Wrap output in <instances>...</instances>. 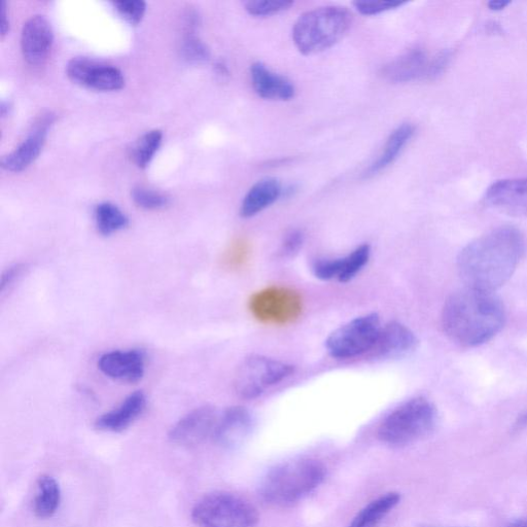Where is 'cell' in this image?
I'll list each match as a JSON object with an SVG mask.
<instances>
[{
  "mask_svg": "<svg viewBox=\"0 0 527 527\" xmlns=\"http://www.w3.org/2000/svg\"><path fill=\"white\" fill-rule=\"evenodd\" d=\"M523 234L500 227L470 242L458 257L466 287L495 293L513 276L525 254Z\"/></svg>",
  "mask_w": 527,
  "mask_h": 527,
  "instance_id": "obj_1",
  "label": "cell"
},
{
  "mask_svg": "<svg viewBox=\"0 0 527 527\" xmlns=\"http://www.w3.org/2000/svg\"><path fill=\"white\" fill-rule=\"evenodd\" d=\"M294 371V366L285 362L258 355L251 356L241 363L236 372L235 391L242 399H256L272 386L290 377Z\"/></svg>",
  "mask_w": 527,
  "mask_h": 527,
  "instance_id": "obj_7",
  "label": "cell"
},
{
  "mask_svg": "<svg viewBox=\"0 0 527 527\" xmlns=\"http://www.w3.org/2000/svg\"><path fill=\"white\" fill-rule=\"evenodd\" d=\"M66 74L70 81L97 91H117L125 85L124 75L118 67L87 57L70 60Z\"/></svg>",
  "mask_w": 527,
  "mask_h": 527,
  "instance_id": "obj_10",
  "label": "cell"
},
{
  "mask_svg": "<svg viewBox=\"0 0 527 527\" xmlns=\"http://www.w3.org/2000/svg\"><path fill=\"white\" fill-rule=\"evenodd\" d=\"M185 58L192 62H204L209 58L206 46L196 37H189L184 44Z\"/></svg>",
  "mask_w": 527,
  "mask_h": 527,
  "instance_id": "obj_33",
  "label": "cell"
},
{
  "mask_svg": "<svg viewBox=\"0 0 527 527\" xmlns=\"http://www.w3.org/2000/svg\"><path fill=\"white\" fill-rule=\"evenodd\" d=\"M54 32L51 23L43 15H34L23 25L21 50L30 65L44 64L52 51Z\"/></svg>",
  "mask_w": 527,
  "mask_h": 527,
  "instance_id": "obj_12",
  "label": "cell"
},
{
  "mask_svg": "<svg viewBox=\"0 0 527 527\" xmlns=\"http://www.w3.org/2000/svg\"><path fill=\"white\" fill-rule=\"evenodd\" d=\"M220 415L212 406L194 409L171 429L169 439L175 445L192 448L215 436Z\"/></svg>",
  "mask_w": 527,
  "mask_h": 527,
  "instance_id": "obj_11",
  "label": "cell"
},
{
  "mask_svg": "<svg viewBox=\"0 0 527 527\" xmlns=\"http://www.w3.org/2000/svg\"><path fill=\"white\" fill-rule=\"evenodd\" d=\"M131 195L136 205L149 210L161 209L169 204L167 195L144 186L135 187Z\"/></svg>",
  "mask_w": 527,
  "mask_h": 527,
  "instance_id": "obj_29",
  "label": "cell"
},
{
  "mask_svg": "<svg viewBox=\"0 0 527 527\" xmlns=\"http://www.w3.org/2000/svg\"><path fill=\"white\" fill-rule=\"evenodd\" d=\"M200 527H257L259 514L248 501L228 493H215L202 498L192 512Z\"/></svg>",
  "mask_w": 527,
  "mask_h": 527,
  "instance_id": "obj_6",
  "label": "cell"
},
{
  "mask_svg": "<svg viewBox=\"0 0 527 527\" xmlns=\"http://www.w3.org/2000/svg\"><path fill=\"white\" fill-rule=\"evenodd\" d=\"M527 429V411L520 414L515 420L513 430L516 432L523 431Z\"/></svg>",
  "mask_w": 527,
  "mask_h": 527,
  "instance_id": "obj_37",
  "label": "cell"
},
{
  "mask_svg": "<svg viewBox=\"0 0 527 527\" xmlns=\"http://www.w3.org/2000/svg\"><path fill=\"white\" fill-rule=\"evenodd\" d=\"M0 17H2V20H0V33H2V38L4 39L10 29L6 2L2 3V11H0Z\"/></svg>",
  "mask_w": 527,
  "mask_h": 527,
  "instance_id": "obj_36",
  "label": "cell"
},
{
  "mask_svg": "<svg viewBox=\"0 0 527 527\" xmlns=\"http://www.w3.org/2000/svg\"><path fill=\"white\" fill-rule=\"evenodd\" d=\"M294 5L290 0H251L245 3L247 12L255 17H269L283 13Z\"/></svg>",
  "mask_w": 527,
  "mask_h": 527,
  "instance_id": "obj_28",
  "label": "cell"
},
{
  "mask_svg": "<svg viewBox=\"0 0 527 527\" xmlns=\"http://www.w3.org/2000/svg\"><path fill=\"white\" fill-rule=\"evenodd\" d=\"M21 271V266H15L7 270L2 278V292H4L8 286H11L14 283L17 277L21 274Z\"/></svg>",
  "mask_w": 527,
  "mask_h": 527,
  "instance_id": "obj_35",
  "label": "cell"
},
{
  "mask_svg": "<svg viewBox=\"0 0 527 527\" xmlns=\"http://www.w3.org/2000/svg\"><path fill=\"white\" fill-rule=\"evenodd\" d=\"M508 5H510V2H506V0H493V2L488 4V7L494 11H501L504 10Z\"/></svg>",
  "mask_w": 527,
  "mask_h": 527,
  "instance_id": "obj_38",
  "label": "cell"
},
{
  "mask_svg": "<svg viewBox=\"0 0 527 527\" xmlns=\"http://www.w3.org/2000/svg\"><path fill=\"white\" fill-rule=\"evenodd\" d=\"M418 346L415 334L405 325L392 322L381 328L370 357L380 361H394L409 357Z\"/></svg>",
  "mask_w": 527,
  "mask_h": 527,
  "instance_id": "obj_14",
  "label": "cell"
},
{
  "mask_svg": "<svg viewBox=\"0 0 527 527\" xmlns=\"http://www.w3.org/2000/svg\"><path fill=\"white\" fill-rule=\"evenodd\" d=\"M371 256L369 244H362L353 253L342 258L341 273L338 277L340 283H348L368 264Z\"/></svg>",
  "mask_w": 527,
  "mask_h": 527,
  "instance_id": "obj_27",
  "label": "cell"
},
{
  "mask_svg": "<svg viewBox=\"0 0 527 527\" xmlns=\"http://www.w3.org/2000/svg\"><path fill=\"white\" fill-rule=\"evenodd\" d=\"M353 23V14L340 6L316 8L302 14L293 28V41L303 55L322 53L340 42Z\"/></svg>",
  "mask_w": 527,
  "mask_h": 527,
  "instance_id": "obj_4",
  "label": "cell"
},
{
  "mask_svg": "<svg viewBox=\"0 0 527 527\" xmlns=\"http://www.w3.org/2000/svg\"><path fill=\"white\" fill-rule=\"evenodd\" d=\"M117 12L130 24H138L143 20L147 4L143 0H122L114 3Z\"/></svg>",
  "mask_w": 527,
  "mask_h": 527,
  "instance_id": "obj_30",
  "label": "cell"
},
{
  "mask_svg": "<svg viewBox=\"0 0 527 527\" xmlns=\"http://www.w3.org/2000/svg\"><path fill=\"white\" fill-rule=\"evenodd\" d=\"M94 217L98 232L104 236H110L124 230L129 225L128 217L117 205L111 202L98 204L95 208Z\"/></svg>",
  "mask_w": 527,
  "mask_h": 527,
  "instance_id": "obj_25",
  "label": "cell"
},
{
  "mask_svg": "<svg viewBox=\"0 0 527 527\" xmlns=\"http://www.w3.org/2000/svg\"><path fill=\"white\" fill-rule=\"evenodd\" d=\"M254 427V417L247 408L230 407L220 415L214 440L223 448L235 449L248 440Z\"/></svg>",
  "mask_w": 527,
  "mask_h": 527,
  "instance_id": "obj_17",
  "label": "cell"
},
{
  "mask_svg": "<svg viewBox=\"0 0 527 527\" xmlns=\"http://www.w3.org/2000/svg\"><path fill=\"white\" fill-rule=\"evenodd\" d=\"M507 527H527V518L515 520L511 522Z\"/></svg>",
  "mask_w": 527,
  "mask_h": 527,
  "instance_id": "obj_39",
  "label": "cell"
},
{
  "mask_svg": "<svg viewBox=\"0 0 527 527\" xmlns=\"http://www.w3.org/2000/svg\"><path fill=\"white\" fill-rule=\"evenodd\" d=\"M381 331L378 314L370 313L357 318L327 339L330 355L336 359H351L370 353Z\"/></svg>",
  "mask_w": 527,
  "mask_h": 527,
  "instance_id": "obj_8",
  "label": "cell"
},
{
  "mask_svg": "<svg viewBox=\"0 0 527 527\" xmlns=\"http://www.w3.org/2000/svg\"><path fill=\"white\" fill-rule=\"evenodd\" d=\"M217 70H218V73L222 76H227L229 74V70H228V67L226 66L225 63L223 62H219L217 64Z\"/></svg>",
  "mask_w": 527,
  "mask_h": 527,
  "instance_id": "obj_40",
  "label": "cell"
},
{
  "mask_svg": "<svg viewBox=\"0 0 527 527\" xmlns=\"http://www.w3.org/2000/svg\"><path fill=\"white\" fill-rule=\"evenodd\" d=\"M52 116L44 117L34 126L28 137L12 153L2 160V167L11 172H20L38 159L46 143Z\"/></svg>",
  "mask_w": 527,
  "mask_h": 527,
  "instance_id": "obj_18",
  "label": "cell"
},
{
  "mask_svg": "<svg viewBox=\"0 0 527 527\" xmlns=\"http://www.w3.org/2000/svg\"><path fill=\"white\" fill-rule=\"evenodd\" d=\"M251 80L255 92L263 99L290 101L296 95V88L289 79L272 72L262 62L251 66Z\"/></svg>",
  "mask_w": 527,
  "mask_h": 527,
  "instance_id": "obj_20",
  "label": "cell"
},
{
  "mask_svg": "<svg viewBox=\"0 0 527 527\" xmlns=\"http://www.w3.org/2000/svg\"><path fill=\"white\" fill-rule=\"evenodd\" d=\"M61 501V490L58 482L51 476L44 475L38 481L33 510L41 519L51 518Z\"/></svg>",
  "mask_w": 527,
  "mask_h": 527,
  "instance_id": "obj_23",
  "label": "cell"
},
{
  "mask_svg": "<svg viewBox=\"0 0 527 527\" xmlns=\"http://www.w3.org/2000/svg\"><path fill=\"white\" fill-rule=\"evenodd\" d=\"M284 195V187L276 179H264L255 184L244 196L240 206V216L250 219L274 204Z\"/></svg>",
  "mask_w": 527,
  "mask_h": 527,
  "instance_id": "obj_21",
  "label": "cell"
},
{
  "mask_svg": "<svg viewBox=\"0 0 527 527\" xmlns=\"http://www.w3.org/2000/svg\"><path fill=\"white\" fill-rule=\"evenodd\" d=\"M506 320L505 305L495 293L468 287L449 296L441 315L446 336L463 347H477L495 338Z\"/></svg>",
  "mask_w": 527,
  "mask_h": 527,
  "instance_id": "obj_2",
  "label": "cell"
},
{
  "mask_svg": "<svg viewBox=\"0 0 527 527\" xmlns=\"http://www.w3.org/2000/svg\"><path fill=\"white\" fill-rule=\"evenodd\" d=\"M326 475L325 465L318 460H293L276 466L265 476L260 495L270 505L292 506L318 488Z\"/></svg>",
  "mask_w": 527,
  "mask_h": 527,
  "instance_id": "obj_3",
  "label": "cell"
},
{
  "mask_svg": "<svg viewBox=\"0 0 527 527\" xmlns=\"http://www.w3.org/2000/svg\"><path fill=\"white\" fill-rule=\"evenodd\" d=\"M438 423L436 406L425 397L403 403L386 416L378 428V438L391 446H405L431 435Z\"/></svg>",
  "mask_w": 527,
  "mask_h": 527,
  "instance_id": "obj_5",
  "label": "cell"
},
{
  "mask_svg": "<svg viewBox=\"0 0 527 527\" xmlns=\"http://www.w3.org/2000/svg\"><path fill=\"white\" fill-rule=\"evenodd\" d=\"M414 126L408 123L402 124L395 129L383 147L377 159L365 170L364 178H372L381 171L389 168L401 155L404 148L414 135Z\"/></svg>",
  "mask_w": 527,
  "mask_h": 527,
  "instance_id": "obj_22",
  "label": "cell"
},
{
  "mask_svg": "<svg viewBox=\"0 0 527 527\" xmlns=\"http://www.w3.org/2000/svg\"><path fill=\"white\" fill-rule=\"evenodd\" d=\"M10 110V104L8 102L3 101L2 105H0V112H2V116L6 117Z\"/></svg>",
  "mask_w": 527,
  "mask_h": 527,
  "instance_id": "obj_41",
  "label": "cell"
},
{
  "mask_svg": "<svg viewBox=\"0 0 527 527\" xmlns=\"http://www.w3.org/2000/svg\"><path fill=\"white\" fill-rule=\"evenodd\" d=\"M105 375L123 383H136L146 372V359L143 351L137 349L115 350L103 354L97 363Z\"/></svg>",
  "mask_w": 527,
  "mask_h": 527,
  "instance_id": "obj_15",
  "label": "cell"
},
{
  "mask_svg": "<svg viewBox=\"0 0 527 527\" xmlns=\"http://www.w3.org/2000/svg\"><path fill=\"white\" fill-rule=\"evenodd\" d=\"M162 139L163 133L158 129L151 130L140 137L132 148L133 162L139 168H147L161 147Z\"/></svg>",
  "mask_w": 527,
  "mask_h": 527,
  "instance_id": "obj_26",
  "label": "cell"
},
{
  "mask_svg": "<svg viewBox=\"0 0 527 527\" xmlns=\"http://www.w3.org/2000/svg\"><path fill=\"white\" fill-rule=\"evenodd\" d=\"M382 77L392 83H407L417 79H434V57L420 48H413L384 65Z\"/></svg>",
  "mask_w": 527,
  "mask_h": 527,
  "instance_id": "obj_13",
  "label": "cell"
},
{
  "mask_svg": "<svg viewBox=\"0 0 527 527\" xmlns=\"http://www.w3.org/2000/svg\"><path fill=\"white\" fill-rule=\"evenodd\" d=\"M146 405V395L143 392H135L129 395L116 409L98 417L95 421V428L102 432H123L142 415Z\"/></svg>",
  "mask_w": 527,
  "mask_h": 527,
  "instance_id": "obj_19",
  "label": "cell"
},
{
  "mask_svg": "<svg viewBox=\"0 0 527 527\" xmlns=\"http://www.w3.org/2000/svg\"><path fill=\"white\" fill-rule=\"evenodd\" d=\"M485 201L490 206L510 217L527 216V179L502 180L491 185Z\"/></svg>",
  "mask_w": 527,
  "mask_h": 527,
  "instance_id": "obj_16",
  "label": "cell"
},
{
  "mask_svg": "<svg viewBox=\"0 0 527 527\" xmlns=\"http://www.w3.org/2000/svg\"><path fill=\"white\" fill-rule=\"evenodd\" d=\"M251 311L259 321L287 324L298 319L302 311L300 296L288 289L270 288L256 294L250 302Z\"/></svg>",
  "mask_w": 527,
  "mask_h": 527,
  "instance_id": "obj_9",
  "label": "cell"
},
{
  "mask_svg": "<svg viewBox=\"0 0 527 527\" xmlns=\"http://www.w3.org/2000/svg\"><path fill=\"white\" fill-rule=\"evenodd\" d=\"M342 258L340 259H320L312 265L315 277L321 280H331L339 277L341 273Z\"/></svg>",
  "mask_w": 527,
  "mask_h": 527,
  "instance_id": "obj_32",
  "label": "cell"
},
{
  "mask_svg": "<svg viewBox=\"0 0 527 527\" xmlns=\"http://www.w3.org/2000/svg\"><path fill=\"white\" fill-rule=\"evenodd\" d=\"M400 501L398 493L386 494L362 509L348 527H378Z\"/></svg>",
  "mask_w": 527,
  "mask_h": 527,
  "instance_id": "obj_24",
  "label": "cell"
},
{
  "mask_svg": "<svg viewBox=\"0 0 527 527\" xmlns=\"http://www.w3.org/2000/svg\"><path fill=\"white\" fill-rule=\"evenodd\" d=\"M354 7L356 10L365 16H376L385 12L396 10L405 5L402 2H396V0H380V2H375V0H358L355 2Z\"/></svg>",
  "mask_w": 527,
  "mask_h": 527,
  "instance_id": "obj_31",
  "label": "cell"
},
{
  "mask_svg": "<svg viewBox=\"0 0 527 527\" xmlns=\"http://www.w3.org/2000/svg\"><path fill=\"white\" fill-rule=\"evenodd\" d=\"M304 243V234L300 230H294L290 232L284 239L283 244H281L280 255L284 258H292L302 248Z\"/></svg>",
  "mask_w": 527,
  "mask_h": 527,
  "instance_id": "obj_34",
  "label": "cell"
}]
</instances>
